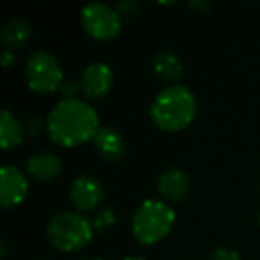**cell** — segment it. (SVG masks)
<instances>
[{
	"mask_svg": "<svg viewBox=\"0 0 260 260\" xmlns=\"http://www.w3.org/2000/svg\"><path fill=\"white\" fill-rule=\"evenodd\" d=\"M175 210L160 200H146L132 216V234L141 244H155L171 232Z\"/></svg>",
	"mask_w": 260,
	"mask_h": 260,
	"instance_id": "cell-3",
	"label": "cell"
},
{
	"mask_svg": "<svg viewBox=\"0 0 260 260\" xmlns=\"http://www.w3.org/2000/svg\"><path fill=\"white\" fill-rule=\"evenodd\" d=\"M100 130L98 112L89 102L64 98L52 107L47 116V132L61 146H79L94 139Z\"/></svg>",
	"mask_w": 260,
	"mask_h": 260,
	"instance_id": "cell-1",
	"label": "cell"
},
{
	"mask_svg": "<svg viewBox=\"0 0 260 260\" xmlns=\"http://www.w3.org/2000/svg\"><path fill=\"white\" fill-rule=\"evenodd\" d=\"M152 68L155 75L166 80H177L184 73V62L175 52L160 50L152 57Z\"/></svg>",
	"mask_w": 260,
	"mask_h": 260,
	"instance_id": "cell-14",
	"label": "cell"
},
{
	"mask_svg": "<svg viewBox=\"0 0 260 260\" xmlns=\"http://www.w3.org/2000/svg\"><path fill=\"white\" fill-rule=\"evenodd\" d=\"M62 162L52 152H38L27 160V173L40 182H50L61 175Z\"/></svg>",
	"mask_w": 260,
	"mask_h": 260,
	"instance_id": "cell-12",
	"label": "cell"
},
{
	"mask_svg": "<svg viewBox=\"0 0 260 260\" xmlns=\"http://www.w3.org/2000/svg\"><path fill=\"white\" fill-rule=\"evenodd\" d=\"M25 79L32 91L41 94L61 89L64 77L57 57L47 50H36L25 64Z\"/></svg>",
	"mask_w": 260,
	"mask_h": 260,
	"instance_id": "cell-5",
	"label": "cell"
},
{
	"mask_svg": "<svg viewBox=\"0 0 260 260\" xmlns=\"http://www.w3.org/2000/svg\"><path fill=\"white\" fill-rule=\"evenodd\" d=\"M94 146H96L98 153L104 157L105 160H119L125 155L126 143L123 134L114 126H100L98 134L94 136Z\"/></svg>",
	"mask_w": 260,
	"mask_h": 260,
	"instance_id": "cell-11",
	"label": "cell"
},
{
	"mask_svg": "<svg viewBox=\"0 0 260 260\" xmlns=\"http://www.w3.org/2000/svg\"><path fill=\"white\" fill-rule=\"evenodd\" d=\"M91 223H93V226L96 228V230H109V228L116 223L114 210L107 209V207L96 210V214H94V217H93V221H91Z\"/></svg>",
	"mask_w": 260,
	"mask_h": 260,
	"instance_id": "cell-16",
	"label": "cell"
},
{
	"mask_svg": "<svg viewBox=\"0 0 260 260\" xmlns=\"http://www.w3.org/2000/svg\"><path fill=\"white\" fill-rule=\"evenodd\" d=\"M30 32H32V27L22 16H13V18L8 20L2 30H0V38H2V43L8 48H18L22 45H25V41L30 38Z\"/></svg>",
	"mask_w": 260,
	"mask_h": 260,
	"instance_id": "cell-13",
	"label": "cell"
},
{
	"mask_svg": "<svg viewBox=\"0 0 260 260\" xmlns=\"http://www.w3.org/2000/svg\"><path fill=\"white\" fill-rule=\"evenodd\" d=\"M23 141V125L11 111H2L0 116V146L11 150Z\"/></svg>",
	"mask_w": 260,
	"mask_h": 260,
	"instance_id": "cell-15",
	"label": "cell"
},
{
	"mask_svg": "<svg viewBox=\"0 0 260 260\" xmlns=\"http://www.w3.org/2000/svg\"><path fill=\"white\" fill-rule=\"evenodd\" d=\"M191 6L200 8V9H209V4H207V2H191Z\"/></svg>",
	"mask_w": 260,
	"mask_h": 260,
	"instance_id": "cell-21",
	"label": "cell"
},
{
	"mask_svg": "<svg viewBox=\"0 0 260 260\" xmlns=\"http://www.w3.org/2000/svg\"><path fill=\"white\" fill-rule=\"evenodd\" d=\"M87 260H102V258H87Z\"/></svg>",
	"mask_w": 260,
	"mask_h": 260,
	"instance_id": "cell-23",
	"label": "cell"
},
{
	"mask_svg": "<svg viewBox=\"0 0 260 260\" xmlns=\"http://www.w3.org/2000/svg\"><path fill=\"white\" fill-rule=\"evenodd\" d=\"M198 111L196 96L187 86H168L153 98L150 116L160 130L178 132L192 123Z\"/></svg>",
	"mask_w": 260,
	"mask_h": 260,
	"instance_id": "cell-2",
	"label": "cell"
},
{
	"mask_svg": "<svg viewBox=\"0 0 260 260\" xmlns=\"http://www.w3.org/2000/svg\"><path fill=\"white\" fill-rule=\"evenodd\" d=\"M157 189L171 203H178L189 192V178L180 168H168L157 178Z\"/></svg>",
	"mask_w": 260,
	"mask_h": 260,
	"instance_id": "cell-10",
	"label": "cell"
},
{
	"mask_svg": "<svg viewBox=\"0 0 260 260\" xmlns=\"http://www.w3.org/2000/svg\"><path fill=\"white\" fill-rule=\"evenodd\" d=\"M13 61H15V57H13V54L9 50H6L4 54H2V57H0V62H2V66H4V68H8Z\"/></svg>",
	"mask_w": 260,
	"mask_h": 260,
	"instance_id": "cell-20",
	"label": "cell"
},
{
	"mask_svg": "<svg viewBox=\"0 0 260 260\" xmlns=\"http://www.w3.org/2000/svg\"><path fill=\"white\" fill-rule=\"evenodd\" d=\"M70 200H72L77 210L89 212V210L96 209L104 200V187H102L100 180H96L91 175H80L72 184Z\"/></svg>",
	"mask_w": 260,
	"mask_h": 260,
	"instance_id": "cell-9",
	"label": "cell"
},
{
	"mask_svg": "<svg viewBox=\"0 0 260 260\" xmlns=\"http://www.w3.org/2000/svg\"><path fill=\"white\" fill-rule=\"evenodd\" d=\"M77 89H80V86L79 84H75V82H72V80H64L62 82V86H61V93H62V96L64 98H75L73 94L77 93Z\"/></svg>",
	"mask_w": 260,
	"mask_h": 260,
	"instance_id": "cell-19",
	"label": "cell"
},
{
	"mask_svg": "<svg viewBox=\"0 0 260 260\" xmlns=\"http://www.w3.org/2000/svg\"><path fill=\"white\" fill-rule=\"evenodd\" d=\"M138 9H139V4L136 0H123V2H119V4L116 6V11L119 13V16H132L138 13Z\"/></svg>",
	"mask_w": 260,
	"mask_h": 260,
	"instance_id": "cell-17",
	"label": "cell"
},
{
	"mask_svg": "<svg viewBox=\"0 0 260 260\" xmlns=\"http://www.w3.org/2000/svg\"><path fill=\"white\" fill-rule=\"evenodd\" d=\"M112 82H114V72L111 66L105 62H91L84 68L79 86L87 98L96 100L111 91Z\"/></svg>",
	"mask_w": 260,
	"mask_h": 260,
	"instance_id": "cell-8",
	"label": "cell"
},
{
	"mask_svg": "<svg viewBox=\"0 0 260 260\" xmlns=\"http://www.w3.org/2000/svg\"><path fill=\"white\" fill-rule=\"evenodd\" d=\"M29 192V180L22 170L13 164H4L0 170V205L4 209L16 207Z\"/></svg>",
	"mask_w": 260,
	"mask_h": 260,
	"instance_id": "cell-7",
	"label": "cell"
},
{
	"mask_svg": "<svg viewBox=\"0 0 260 260\" xmlns=\"http://www.w3.org/2000/svg\"><path fill=\"white\" fill-rule=\"evenodd\" d=\"M80 23L84 30L94 40H112L121 30V16L116 8L104 4V2H91L80 9Z\"/></svg>",
	"mask_w": 260,
	"mask_h": 260,
	"instance_id": "cell-6",
	"label": "cell"
},
{
	"mask_svg": "<svg viewBox=\"0 0 260 260\" xmlns=\"http://www.w3.org/2000/svg\"><path fill=\"white\" fill-rule=\"evenodd\" d=\"M209 260H241V256H239L237 251H234V249H230V248H217L216 251L210 255Z\"/></svg>",
	"mask_w": 260,
	"mask_h": 260,
	"instance_id": "cell-18",
	"label": "cell"
},
{
	"mask_svg": "<svg viewBox=\"0 0 260 260\" xmlns=\"http://www.w3.org/2000/svg\"><path fill=\"white\" fill-rule=\"evenodd\" d=\"M125 260H146V258H143V256H126Z\"/></svg>",
	"mask_w": 260,
	"mask_h": 260,
	"instance_id": "cell-22",
	"label": "cell"
},
{
	"mask_svg": "<svg viewBox=\"0 0 260 260\" xmlns=\"http://www.w3.org/2000/svg\"><path fill=\"white\" fill-rule=\"evenodd\" d=\"M94 226L80 212L55 214L47 224V237L61 251H79L91 242Z\"/></svg>",
	"mask_w": 260,
	"mask_h": 260,
	"instance_id": "cell-4",
	"label": "cell"
}]
</instances>
